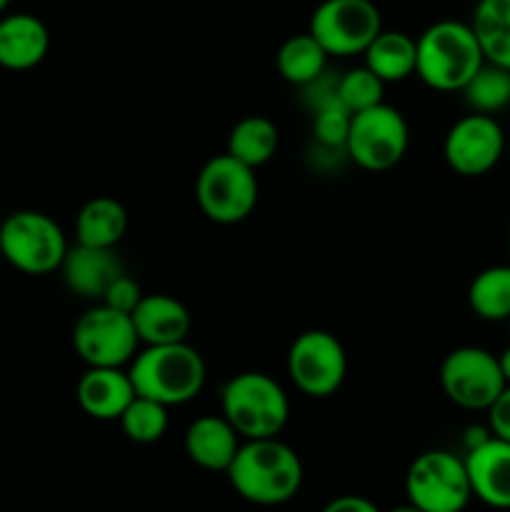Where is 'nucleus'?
Returning <instances> with one entry per match:
<instances>
[{
    "label": "nucleus",
    "mask_w": 510,
    "mask_h": 512,
    "mask_svg": "<svg viewBox=\"0 0 510 512\" xmlns=\"http://www.w3.org/2000/svg\"><path fill=\"white\" fill-rule=\"evenodd\" d=\"M230 485L253 505H285L300 493L303 463L290 445L278 438L245 440L225 470Z\"/></svg>",
    "instance_id": "f257e3e1"
},
{
    "label": "nucleus",
    "mask_w": 510,
    "mask_h": 512,
    "mask_svg": "<svg viewBox=\"0 0 510 512\" xmlns=\"http://www.w3.org/2000/svg\"><path fill=\"white\" fill-rule=\"evenodd\" d=\"M485 63L470 23L438 20L415 40V75L440 93H460Z\"/></svg>",
    "instance_id": "f03ea898"
},
{
    "label": "nucleus",
    "mask_w": 510,
    "mask_h": 512,
    "mask_svg": "<svg viewBox=\"0 0 510 512\" xmlns=\"http://www.w3.org/2000/svg\"><path fill=\"white\" fill-rule=\"evenodd\" d=\"M128 373L135 393L158 400L168 408L198 398L208 378L203 355L185 340L168 345H145V350L135 353V358L130 360Z\"/></svg>",
    "instance_id": "7ed1b4c3"
},
{
    "label": "nucleus",
    "mask_w": 510,
    "mask_h": 512,
    "mask_svg": "<svg viewBox=\"0 0 510 512\" xmlns=\"http://www.w3.org/2000/svg\"><path fill=\"white\" fill-rule=\"evenodd\" d=\"M220 408L245 440L278 438L290 420V400L283 385L258 370L230 378L220 390Z\"/></svg>",
    "instance_id": "20e7f679"
},
{
    "label": "nucleus",
    "mask_w": 510,
    "mask_h": 512,
    "mask_svg": "<svg viewBox=\"0 0 510 512\" xmlns=\"http://www.w3.org/2000/svg\"><path fill=\"white\" fill-rule=\"evenodd\" d=\"M68 248L63 228L40 210H15L0 223V255L18 273H55Z\"/></svg>",
    "instance_id": "39448f33"
},
{
    "label": "nucleus",
    "mask_w": 510,
    "mask_h": 512,
    "mask_svg": "<svg viewBox=\"0 0 510 512\" xmlns=\"http://www.w3.org/2000/svg\"><path fill=\"white\" fill-rule=\"evenodd\" d=\"M195 200L208 220L218 225H235L250 218L258 205L255 170L223 153L210 158L195 180Z\"/></svg>",
    "instance_id": "423d86ee"
},
{
    "label": "nucleus",
    "mask_w": 510,
    "mask_h": 512,
    "mask_svg": "<svg viewBox=\"0 0 510 512\" xmlns=\"http://www.w3.org/2000/svg\"><path fill=\"white\" fill-rule=\"evenodd\" d=\"M410 145L408 120L398 108L378 103L353 113L345 153L358 168L385 173L405 158Z\"/></svg>",
    "instance_id": "0eeeda50"
},
{
    "label": "nucleus",
    "mask_w": 510,
    "mask_h": 512,
    "mask_svg": "<svg viewBox=\"0 0 510 512\" xmlns=\"http://www.w3.org/2000/svg\"><path fill=\"white\" fill-rule=\"evenodd\" d=\"M405 495L413 510L460 512L473 498L465 460L448 450H425L405 473Z\"/></svg>",
    "instance_id": "6e6552de"
},
{
    "label": "nucleus",
    "mask_w": 510,
    "mask_h": 512,
    "mask_svg": "<svg viewBox=\"0 0 510 512\" xmlns=\"http://www.w3.org/2000/svg\"><path fill=\"white\" fill-rule=\"evenodd\" d=\"M380 30L383 18L373 0H323L308 25V33L335 58L363 55Z\"/></svg>",
    "instance_id": "1a4fd4ad"
},
{
    "label": "nucleus",
    "mask_w": 510,
    "mask_h": 512,
    "mask_svg": "<svg viewBox=\"0 0 510 512\" xmlns=\"http://www.w3.org/2000/svg\"><path fill=\"white\" fill-rule=\"evenodd\" d=\"M138 345L133 318L105 303L85 310L73 325V348L88 368H123Z\"/></svg>",
    "instance_id": "9d476101"
},
{
    "label": "nucleus",
    "mask_w": 510,
    "mask_h": 512,
    "mask_svg": "<svg viewBox=\"0 0 510 512\" xmlns=\"http://www.w3.org/2000/svg\"><path fill=\"white\" fill-rule=\"evenodd\" d=\"M288 375L295 388L315 400L330 398L348 375V355L343 343L328 330H305L288 350Z\"/></svg>",
    "instance_id": "9b49d317"
},
{
    "label": "nucleus",
    "mask_w": 510,
    "mask_h": 512,
    "mask_svg": "<svg viewBox=\"0 0 510 512\" xmlns=\"http://www.w3.org/2000/svg\"><path fill=\"white\" fill-rule=\"evenodd\" d=\"M440 388L458 408L488 410L505 388L498 355L475 345L450 350L440 365Z\"/></svg>",
    "instance_id": "f8f14e48"
},
{
    "label": "nucleus",
    "mask_w": 510,
    "mask_h": 512,
    "mask_svg": "<svg viewBox=\"0 0 510 512\" xmlns=\"http://www.w3.org/2000/svg\"><path fill=\"white\" fill-rule=\"evenodd\" d=\"M505 153L503 128L493 115L470 113L453 123L443 143L445 163L463 178H480L500 163Z\"/></svg>",
    "instance_id": "ddd939ff"
},
{
    "label": "nucleus",
    "mask_w": 510,
    "mask_h": 512,
    "mask_svg": "<svg viewBox=\"0 0 510 512\" xmlns=\"http://www.w3.org/2000/svg\"><path fill=\"white\" fill-rule=\"evenodd\" d=\"M473 498L490 508H510V443L493 433L483 443L468 448L465 455Z\"/></svg>",
    "instance_id": "4468645a"
},
{
    "label": "nucleus",
    "mask_w": 510,
    "mask_h": 512,
    "mask_svg": "<svg viewBox=\"0 0 510 512\" xmlns=\"http://www.w3.org/2000/svg\"><path fill=\"white\" fill-rule=\"evenodd\" d=\"M123 260L115 248H95V245L75 243L60 263V275L70 293L85 300H103L105 290L118 275H123Z\"/></svg>",
    "instance_id": "2eb2a0df"
},
{
    "label": "nucleus",
    "mask_w": 510,
    "mask_h": 512,
    "mask_svg": "<svg viewBox=\"0 0 510 512\" xmlns=\"http://www.w3.org/2000/svg\"><path fill=\"white\" fill-rule=\"evenodd\" d=\"M135 385L123 368H88L78 380L75 398L88 418L110 423L123 415L135 398Z\"/></svg>",
    "instance_id": "dca6fc26"
},
{
    "label": "nucleus",
    "mask_w": 510,
    "mask_h": 512,
    "mask_svg": "<svg viewBox=\"0 0 510 512\" xmlns=\"http://www.w3.org/2000/svg\"><path fill=\"white\" fill-rule=\"evenodd\" d=\"M48 50L50 30L38 15H0V68L23 73L43 63Z\"/></svg>",
    "instance_id": "f3484780"
},
{
    "label": "nucleus",
    "mask_w": 510,
    "mask_h": 512,
    "mask_svg": "<svg viewBox=\"0 0 510 512\" xmlns=\"http://www.w3.org/2000/svg\"><path fill=\"white\" fill-rule=\"evenodd\" d=\"M138 340L145 345H168L188 340L193 318L178 298L165 293L143 295L130 313Z\"/></svg>",
    "instance_id": "a211bd4d"
},
{
    "label": "nucleus",
    "mask_w": 510,
    "mask_h": 512,
    "mask_svg": "<svg viewBox=\"0 0 510 512\" xmlns=\"http://www.w3.org/2000/svg\"><path fill=\"white\" fill-rule=\"evenodd\" d=\"M185 453L198 468L225 473L240 448V435L225 415H203L185 430Z\"/></svg>",
    "instance_id": "6ab92c4d"
},
{
    "label": "nucleus",
    "mask_w": 510,
    "mask_h": 512,
    "mask_svg": "<svg viewBox=\"0 0 510 512\" xmlns=\"http://www.w3.org/2000/svg\"><path fill=\"white\" fill-rule=\"evenodd\" d=\"M128 230V210L110 195H98L80 208L75 218V243L115 248Z\"/></svg>",
    "instance_id": "aec40b11"
},
{
    "label": "nucleus",
    "mask_w": 510,
    "mask_h": 512,
    "mask_svg": "<svg viewBox=\"0 0 510 512\" xmlns=\"http://www.w3.org/2000/svg\"><path fill=\"white\" fill-rule=\"evenodd\" d=\"M470 28L485 60L510 70V0H475Z\"/></svg>",
    "instance_id": "412c9836"
},
{
    "label": "nucleus",
    "mask_w": 510,
    "mask_h": 512,
    "mask_svg": "<svg viewBox=\"0 0 510 512\" xmlns=\"http://www.w3.org/2000/svg\"><path fill=\"white\" fill-rule=\"evenodd\" d=\"M363 58L383 83H400L415 73V40L403 30H380Z\"/></svg>",
    "instance_id": "4be33fe9"
},
{
    "label": "nucleus",
    "mask_w": 510,
    "mask_h": 512,
    "mask_svg": "<svg viewBox=\"0 0 510 512\" xmlns=\"http://www.w3.org/2000/svg\"><path fill=\"white\" fill-rule=\"evenodd\" d=\"M278 143V125L273 120L265 118V115H248V118L238 120L228 133L225 153L255 170L273 158Z\"/></svg>",
    "instance_id": "5701e85b"
},
{
    "label": "nucleus",
    "mask_w": 510,
    "mask_h": 512,
    "mask_svg": "<svg viewBox=\"0 0 510 512\" xmlns=\"http://www.w3.org/2000/svg\"><path fill=\"white\" fill-rule=\"evenodd\" d=\"M330 55L325 53L323 45L313 38L310 33H298L290 35L283 45L278 48L275 55V65H278V73L283 75L288 83L310 85L313 80H318L325 73V63H328Z\"/></svg>",
    "instance_id": "b1692460"
},
{
    "label": "nucleus",
    "mask_w": 510,
    "mask_h": 512,
    "mask_svg": "<svg viewBox=\"0 0 510 512\" xmlns=\"http://www.w3.org/2000/svg\"><path fill=\"white\" fill-rule=\"evenodd\" d=\"M468 305L480 320L508 323L510 318V265L480 270L468 288Z\"/></svg>",
    "instance_id": "393cba45"
},
{
    "label": "nucleus",
    "mask_w": 510,
    "mask_h": 512,
    "mask_svg": "<svg viewBox=\"0 0 510 512\" xmlns=\"http://www.w3.org/2000/svg\"><path fill=\"white\" fill-rule=\"evenodd\" d=\"M460 93L473 113H500L510 105V70L485 60Z\"/></svg>",
    "instance_id": "a878e982"
},
{
    "label": "nucleus",
    "mask_w": 510,
    "mask_h": 512,
    "mask_svg": "<svg viewBox=\"0 0 510 512\" xmlns=\"http://www.w3.org/2000/svg\"><path fill=\"white\" fill-rule=\"evenodd\" d=\"M125 438L138 445L158 443L168 430V405L145 395H135L128 408L118 418Z\"/></svg>",
    "instance_id": "bb28decb"
},
{
    "label": "nucleus",
    "mask_w": 510,
    "mask_h": 512,
    "mask_svg": "<svg viewBox=\"0 0 510 512\" xmlns=\"http://www.w3.org/2000/svg\"><path fill=\"white\" fill-rule=\"evenodd\" d=\"M335 93H338L340 103L350 113H358V110L383 103L385 83L363 63L358 68H350L345 75H340L338 83H335Z\"/></svg>",
    "instance_id": "cd10ccee"
},
{
    "label": "nucleus",
    "mask_w": 510,
    "mask_h": 512,
    "mask_svg": "<svg viewBox=\"0 0 510 512\" xmlns=\"http://www.w3.org/2000/svg\"><path fill=\"white\" fill-rule=\"evenodd\" d=\"M350 113L343 103H340L338 93L328 95L320 103L313 105V133L320 145L325 148H345V138L350 130Z\"/></svg>",
    "instance_id": "c85d7f7f"
},
{
    "label": "nucleus",
    "mask_w": 510,
    "mask_h": 512,
    "mask_svg": "<svg viewBox=\"0 0 510 512\" xmlns=\"http://www.w3.org/2000/svg\"><path fill=\"white\" fill-rule=\"evenodd\" d=\"M140 298H143V290H140V285L135 283L128 273H123L108 285V290H105V295L100 303H105V305H110V308L120 310V313L130 315L135 310V305L140 303Z\"/></svg>",
    "instance_id": "c756f323"
},
{
    "label": "nucleus",
    "mask_w": 510,
    "mask_h": 512,
    "mask_svg": "<svg viewBox=\"0 0 510 512\" xmlns=\"http://www.w3.org/2000/svg\"><path fill=\"white\" fill-rule=\"evenodd\" d=\"M485 413H488L490 433L510 443V385H505L503 393L493 400V405Z\"/></svg>",
    "instance_id": "7c9ffc66"
},
{
    "label": "nucleus",
    "mask_w": 510,
    "mask_h": 512,
    "mask_svg": "<svg viewBox=\"0 0 510 512\" xmlns=\"http://www.w3.org/2000/svg\"><path fill=\"white\" fill-rule=\"evenodd\" d=\"M325 512H378V505L360 495H340L325 505Z\"/></svg>",
    "instance_id": "2f4dec72"
},
{
    "label": "nucleus",
    "mask_w": 510,
    "mask_h": 512,
    "mask_svg": "<svg viewBox=\"0 0 510 512\" xmlns=\"http://www.w3.org/2000/svg\"><path fill=\"white\" fill-rule=\"evenodd\" d=\"M498 365H500V373H503L505 385H510V345L498 355Z\"/></svg>",
    "instance_id": "473e14b6"
},
{
    "label": "nucleus",
    "mask_w": 510,
    "mask_h": 512,
    "mask_svg": "<svg viewBox=\"0 0 510 512\" xmlns=\"http://www.w3.org/2000/svg\"><path fill=\"white\" fill-rule=\"evenodd\" d=\"M10 3H13V0H0V15H3L5 10H8Z\"/></svg>",
    "instance_id": "72a5a7b5"
},
{
    "label": "nucleus",
    "mask_w": 510,
    "mask_h": 512,
    "mask_svg": "<svg viewBox=\"0 0 510 512\" xmlns=\"http://www.w3.org/2000/svg\"><path fill=\"white\" fill-rule=\"evenodd\" d=\"M505 150H508V155H510V138L505 140Z\"/></svg>",
    "instance_id": "f704fd0d"
},
{
    "label": "nucleus",
    "mask_w": 510,
    "mask_h": 512,
    "mask_svg": "<svg viewBox=\"0 0 510 512\" xmlns=\"http://www.w3.org/2000/svg\"><path fill=\"white\" fill-rule=\"evenodd\" d=\"M508 330H510V318H508Z\"/></svg>",
    "instance_id": "c9c22d12"
}]
</instances>
